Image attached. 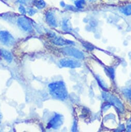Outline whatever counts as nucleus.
Returning <instances> with one entry per match:
<instances>
[{
	"instance_id": "9d476101",
	"label": "nucleus",
	"mask_w": 131,
	"mask_h": 132,
	"mask_svg": "<svg viewBox=\"0 0 131 132\" xmlns=\"http://www.w3.org/2000/svg\"><path fill=\"white\" fill-rule=\"evenodd\" d=\"M1 53L3 57L4 58L5 60H6L8 62H11L13 60V56L12 54L8 51L5 50H1Z\"/></svg>"
},
{
	"instance_id": "1a4fd4ad",
	"label": "nucleus",
	"mask_w": 131,
	"mask_h": 132,
	"mask_svg": "<svg viewBox=\"0 0 131 132\" xmlns=\"http://www.w3.org/2000/svg\"><path fill=\"white\" fill-rule=\"evenodd\" d=\"M53 43L59 46H64L69 44H74L73 42H71V41L67 40H64L60 37L54 38L53 40Z\"/></svg>"
},
{
	"instance_id": "20e7f679",
	"label": "nucleus",
	"mask_w": 131,
	"mask_h": 132,
	"mask_svg": "<svg viewBox=\"0 0 131 132\" xmlns=\"http://www.w3.org/2000/svg\"><path fill=\"white\" fill-rule=\"evenodd\" d=\"M62 51L67 55L73 56L78 59H83L84 58V54L80 50L71 47H66L63 48Z\"/></svg>"
},
{
	"instance_id": "ddd939ff",
	"label": "nucleus",
	"mask_w": 131,
	"mask_h": 132,
	"mask_svg": "<svg viewBox=\"0 0 131 132\" xmlns=\"http://www.w3.org/2000/svg\"><path fill=\"white\" fill-rule=\"evenodd\" d=\"M35 0H18V2L25 5H29L34 3Z\"/></svg>"
},
{
	"instance_id": "412c9836",
	"label": "nucleus",
	"mask_w": 131,
	"mask_h": 132,
	"mask_svg": "<svg viewBox=\"0 0 131 132\" xmlns=\"http://www.w3.org/2000/svg\"><path fill=\"white\" fill-rule=\"evenodd\" d=\"M96 0H89V1H95Z\"/></svg>"
},
{
	"instance_id": "f8f14e48",
	"label": "nucleus",
	"mask_w": 131,
	"mask_h": 132,
	"mask_svg": "<svg viewBox=\"0 0 131 132\" xmlns=\"http://www.w3.org/2000/svg\"><path fill=\"white\" fill-rule=\"evenodd\" d=\"M120 11L126 16H129L131 15V5L126 6L123 8L121 9Z\"/></svg>"
},
{
	"instance_id": "4468645a",
	"label": "nucleus",
	"mask_w": 131,
	"mask_h": 132,
	"mask_svg": "<svg viewBox=\"0 0 131 132\" xmlns=\"http://www.w3.org/2000/svg\"><path fill=\"white\" fill-rule=\"evenodd\" d=\"M85 4V0H76L75 1V4L76 6L79 9H82L83 7V5Z\"/></svg>"
},
{
	"instance_id": "6e6552de",
	"label": "nucleus",
	"mask_w": 131,
	"mask_h": 132,
	"mask_svg": "<svg viewBox=\"0 0 131 132\" xmlns=\"http://www.w3.org/2000/svg\"><path fill=\"white\" fill-rule=\"evenodd\" d=\"M46 20L49 24L52 27H56L57 23L54 14L51 12H48L46 14Z\"/></svg>"
},
{
	"instance_id": "0eeeda50",
	"label": "nucleus",
	"mask_w": 131,
	"mask_h": 132,
	"mask_svg": "<svg viewBox=\"0 0 131 132\" xmlns=\"http://www.w3.org/2000/svg\"><path fill=\"white\" fill-rule=\"evenodd\" d=\"M18 24L24 31L31 32L33 31L32 26L29 20L24 17H20L18 20Z\"/></svg>"
},
{
	"instance_id": "6ab92c4d",
	"label": "nucleus",
	"mask_w": 131,
	"mask_h": 132,
	"mask_svg": "<svg viewBox=\"0 0 131 132\" xmlns=\"http://www.w3.org/2000/svg\"><path fill=\"white\" fill-rule=\"evenodd\" d=\"M108 72L110 75V76L114 79V70L113 69H108Z\"/></svg>"
},
{
	"instance_id": "2eb2a0df",
	"label": "nucleus",
	"mask_w": 131,
	"mask_h": 132,
	"mask_svg": "<svg viewBox=\"0 0 131 132\" xmlns=\"http://www.w3.org/2000/svg\"><path fill=\"white\" fill-rule=\"evenodd\" d=\"M123 93L130 100H131V89H126L123 90Z\"/></svg>"
},
{
	"instance_id": "dca6fc26",
	"label": "nucleus",
	"mask_w": 131,
	"mask_h": 132,
	"mask_svg": "<svg viewBox=\"0 0 131 132\" xmlns=\"http://www.w3.org/2000/svg\"><path fill=\"white\" fill-rule=\"evenodd\" d=\"M19 12L21 13H22V14H26V10H25V9L24 8V7L23 6H22V5H20V6H19Z\"/></svg>"
},
{
	"instance_id": "39448f33",
	"label": "nucleus",
	"mask_w": 131,
	"mask_h": 132,
	"mask_svg": "<svg viewBox=\"0 0 131 132\" xmlns=\"http://www.w3.org/2000/svg\"><path fill=\"white\" fill-rule=\"evenodd\" d=\"M59 64L62 67L69 68L71 69L80 68L81 67V63L80 61L70 59H62L60 61Z\"/></svg>"
},
{
	"instance_id": "f03ea898",
	"label": "nucleus",
	"mask_w": 131,
	"mask_h": 132,
	"mask_svg": "<svg viewBox=\"0 0 131 132\" xmlns=\"http://www.w3.org/2000/svg\"><path fill=\"white\" fill-rule=\"evenodd\" d=\"M102 97L105 101L109 102L110 104L114 106L119 111L123 112L124 106L120 101L115 96L106 92L102 93Z\"/></svg>"
},
{
	"instance_id": "7ed1b4c3",
	"label": "nucleus",
	"mask_w": 131,
	"mask_h": 132,
	"mask_svg": "<svg viewBox=\"0 0 131 132\" xmlns=\"http://www.w3.org/2000/svg\"><path fill=\"white\" fill-rule=\"evenodd\" d=\"M0 42L4 45L11 47L15 44V40L8 32L1 31H0Z\"/></svg>"
},
{
	"instance_id": "aec40b11",
	"label": "nucleus",
	"mask_w": 131,
	"mask_h": 132,
	"mask_svg": "<svg viewBox=\"0 0 131 132\" xmlns=\"http://www.w3.org/2000/svg\"><path fill=\"white\" fill-rule=\"evenodd\" d=\"M61 6H63V7L65 6V4H64V2H61Z\"/></svg>"
},
{
	"instance_id": "a211bd4d",
	"label": "nucleus",
	"mask_w": 131,
	"mask_h": 132,
	"mask_svg": "<svg viewBox=\"0 0 131 132\" xmlns=\"http://www.w3.org/2000/svg\"><path fill=\"white\" fill-rule=\"evenodd\" d=\"M36 11L35 10H34L33 9H30L29 11V14L30 16H33L36 13Z\"/></svg>"
},
{
	"instance_id": "f257e3e1",
	"label": "nucleus",
	"mask_w": 131,
	"mask_h": 132,
	"mask_svg": "<svg viewBox=\"0 0 131 132\" xmlns=\"http://www.w3.org/2000/svg\"><path fill=\"white\" fill-rule=\"evenodd\" d=\"M51 95L60 100H64L67 97L68 93L65 84L62 81H57L49 85Z\"/></svg>"
},
{
	"instance_id": "423d86ee",
	"label": "nucleus",
	"mask_w": 131,
	"mask_h": 132,
	"mask_svg": "<svg viewBox=\"0 0 131 132\" xmlns=\"http://www.w3.org/2000/svg\"><path fill=\"white\" fill-rule=\"evenodd\" d=\"M63 117L59 114H55V116L50 120L48 124V127L57 129L63 123Z\"/></svg>"
},
{
	"instance_id": "f3484780",
	"label": "nucleus",
	"mask_w": 131,
	"mask_h": 132,
	"mask_svg": "<svg viewBox=\"0 0 131 132\" xmlns=\"http://www.w3.org/2000/svg\"><path fill=\"white\" fill-rule=\"evenodd\" d=\"M127 129L128 131H131V119H130L127 123Z\"/></svg>"
},
{
	"instance_id": "9b49d317",
	"label": "nucleus",
	"mask_w": 131,
	"mask_h": 132,
	"mask_svg": "<svg viewBox=\"0 0 131 132\" xmlns=\"http://www.w3.org/2000/svg\"><path fill=\"white\" fill-rule=\"evenodd\" d=\"M34 4L39 10H41L45 6V3L43 0H35Z\"/></svg>"
}]
</instances>
